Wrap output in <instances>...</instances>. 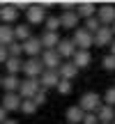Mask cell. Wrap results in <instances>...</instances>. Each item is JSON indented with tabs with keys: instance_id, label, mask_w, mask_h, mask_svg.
Returning <instances> with one entry per match:
<instances>
[{
	"instance_id": "52a82bcc",
	"label": "cell",
	"mask_w": 115,
	"mask_h": 124,
	"mask_svg": "<svg viewBox=\"0 0 115 124\" xmlns=\"http://www.w3.org/2000/svg\"><path fill=\"white\" fill-rule=\"evenodd\" d=\"M41 62H44V67L49 71H58L60 64H62V58H60L58 51H44V53H41Z\"/></svg>"
},
{
	"instance_id": "5b68a950",
	"label": "cell",
	"mask_w": 115,
	"mask_h": 124,
	"mask_svg": "<svg viewBox=\"0 0 115 124\" xmlns=\"http://www.w3.org/2000/svg\"><path fill=\"white\" fill-rule=\"evenodd\" d=\"M21 103H23V99H21V94H18V92H5L0 106H2L7 113H12V110H21Z\"/></svg>"
},
{
	"instance_id": "74e56055",
	"label": "cell",
	"mask_w": 115,
	"mask_h": 124,
	"mask_svg": "<svg viewBox=\"0 0 115 124\" xmlns=\"http://www.w3.org/2000/svg\"><path fill=\"white\" fill-rule=\"evenodd\" d=\"M5 124H18L16 120H7V122H5Z\"/></svg>"
},
{
	"instance_id": "30bf717a",
	"label": "cell",
	"mask_w": 115,
	"mask_h": 124,
	"mask_svg": "<svg viewBox=\"0 0 115 124\" xmlns=\"http://www.w3.org/2000/svg\"><path fill=\"white\" fill-rule=\"evenodd\" d=\"M113 37H115V32H113V28H108V25H104L101 30L97 32V35H94V44L97 46H111L113 44Z\"/></svg>"
},
{
	"instance_id": "7402d4cb",
	"label": "cell",
	"mask_w": 115,
	"mask_h": 124,
	"mask_svg": "<svg viewBox=\"0 0 115 124\" xmlns=\"http://www.w3.org/2000/svg\"><path fill=\"white\" fill-rule=\"evenodd\" d=\"M90 60H92V55H90V51H76V55L74 58H71V62H74L76 67H78V69H83V67H88L90 64Z\"/></svg>"
},
{
	"instance_id": "f546056e",
	"label": "cell",
	"mask_w": 115,
	"mask_h": 124,
	"mask_svg": "<svg viewBox=\"0 0 115 124\" xmlns=\"http://www.w3.org/2000/svg\"><path fill=\"white\" fill-rule=\"evenodd\" d=\"M101 64H104V69H106V71H115V55L108 53L106 58L101 60Z\"/></svg>"
},
{
	"instance_id": "b9f144b4",
	"label": "cell",
	"mask_w": 115,
	"mask_h": 124,
	"mask_svg": "<svg viewBox=\"0 0 115 124\" xmlns=\"http://www.w3.org/2000/svg\"><path fill=\"white\" fill-rule=\"evenodd\" d=\"M99 124H101V122H99Z\"/></svg>"
},
{
	"instance_id": "ab89813d",
	"label": "cell",
	"mask_w": 115,
	"mask_h": 124,
	"mask_svg": "<svg viewBox=\"0 0 115 124\" xmlns=\"http://www.w3.org/2000/svg\"><path fill=\"white\" fill-rule=\"evenodd\" d=\"M113 32H115V23H113Z\"/></svg>"
},
{
	"instance_id": "ac0fdd59",
	"label": "cell",
	"mask_w": 115,
	"mask_h": 124,
	"mask_svg": "<svg viewBox=\"0 0 115 124\" xmlns=\"http://www.w3.org/2000/svg\"><path fill=\"white\" fill-rule=\"evenodd\" d=\"M78 14L76 12H62V16H60V23H62V28H67V30H74L76 25H78Z\"/></svg>"
},
{
	"instance_id": "7a4b0ae2",
	"label": "cell",
	"mask_w": 115,
	"mask_h": 124,
	"mask_svg": "<svg viewBox=\"0 0 115 124\" xmlns=\"http://www.w3.org/2000/svg\"><path fill=\"white\" fill-rule=\"evenodd\" d=\"M39 90H44L39 78H25V80H21L18 94H21V99H35V94L39 92Z\"/></svg>"
},
{
	"instance_id": "7bdbcfd3",
	"label": "cell",
	"mask_w": 115,
	"mask_h": 124,
	"mask_svg": "<svg viewBox=\"0 0 115 124\" xmlns=\"http://www.w3.org/2000/svg\"><path fill=\"white\" fill-rule=\"evenodd\" d=\"M0 103H2V101H0Z\"/></svg>"
},
{
	"instance_id": "5bb4252c",
	"label": "cell",
	"mask_w": 115,
	"mask_h": 124,
	"mask_svg": "<svg viewBox=\"0 0 115 124\" xmlns=\"http://www.w3.org/2000/svg\"><path fill=\"white\" fill-rule=\"evenodd\" d=\"M99 12V7L94 2H78V7H76V14H78L81 18H94V14Z\"/></svg>"
},
{
	"instance_id": "8992f818",
	"label": "cell",
	"mask_w": 115,
	"mask_h": 124,
	"mask_svg": "<svg viewBox=\"0 0 115 124\" xmlns=\"http://www.w3.org/2000/svg\"><path fill=\"white\" fill-rule=\"evenodd\" d=\"M25 16H28V23H32V25L46 23V12H44V7H41V2L39 5H30V9L25 12Z\"/></svg>"
},
{
	"instance_id": "8fae6325",
	"label": "cell",
	"mask_w": 115,
	"mask_h": 124,
	"mask_svg": "<svg viewBox=\"0 0 115 124\" xmlns=\"http://www.w3.org/2000/svg\"><path fill=\"white\" fill-rule=\"evenodd\" d=\"M41 48H44V44H41V39H37V37H30V39L23 44V51H25L28 58H39Z\"/></svg>"
},
{
	"instance_id": "4fadbf2b",
	"label": "cell",
	"mask_w": 115,
	"mask_h": 124,
	"mask_svg": "<svg viewBox=\"0 0 115 124\" xmlns=\"http://www.w3.org/2000/svg\"><path fill=\"white\" fill-rule=\"evenodd\" d=\"M41 87H44V90H49V87H58V85H60V74H58V71H49V69H46L44 71V74H41Z\"/></svg>"
},
{
	"instance_id": "e0dca14e",
	"label": "cell",
	"mask_w": 115,
	"mask_h": 124,
	"mask_svg": "<svg viewBox=\"0 0 115 124\" xmlns=\"http://www.w3.org/2000/svg\"><path fill=\"white\" fill-rule=\"evenodd\" d=\"M16 41V35H14V28L12 25H0V46H9Z\"/></svg>"
},
{
	"instance_id": "e575fe53",
	"label": "cell",
	"mask_w": 115,
	"mask_h": 124,
	"mask_svg": "<svg viewBox=\"0 0 115 124\" xmlns=\"http://www.w3.org/2000/svg\"><path fill=\"white\" fill-rule=\"evenodd\" d=\"M60 7L65 12H74V7H78V2H60Z\"/></svg>"
},
{
	"instance_id": "7c38bea8",
	"label": "cell",
	"mask_w": 115,
	"mask_h": 124,
	"mask_svg": "<svg viewBox=\"0 0 115 124\" xmlns=\"http://www.w3.org/2000/svg\"><path fill=\"white\" fill-rule=\"evenodd\" d=\"M65 117H67V122H69V124H83L85 110L81 106H69V108H67V113H65Z\"/></svg>"
},
{
	"instance_id": "cb8c5ba5",
	"label": "cell",
	"mask_w": 115,
	"mask_h": 124,
	"mask_svg": "<svg viewBox=\"0 0 115 124\" xmlns=\"http://www.w3.org/2000/svg\"><path fill=\"white\" fill-rule=\"evenodd\" d=\"M14 35H16V41L25 44V41L30 39V28H28V25H16V28H14Z\"/></svg>"
},
{
	"instance_id": "ba28073f",
	"label": "cell",
	"mask_w": 115,
	"mask_h": 124,
	"mask_svg": "<svg viewBox=\"0 0 115 124\" xmlns=\"http://www.w3.org/2000/svg\"><path fill=\"white\" fill-rule=\"evenodd\" d=\"M97 18L101 21V25L113 28V23H115V5H101L99 12H97Z\"/></svg>"
},
{
	"instance_id": "f1b7e54d",
	"label": "cell",
	"mask_w": 115,
	"mask_h": 124,
	"mask_svg": "<svg viewBox=\"0 0 115 124\" xmlns=\"http://www.w3.org/2000/svg\"><path fill=\"white\" fill-rule=\"evenodd\" d=\"M104 106L115 108V87H108L106 90V94H104Z\"/></svg>"
},
{
	"instance_id": "603a6c76",
	"label": "cell",
	"mask_w": 115,
	"mask_h": 124,
	"mask_svg": "<svg viewBox=\"0 0 115 124\" xmlns=\"http://www.w3.org/2000/svg\"><path fill=\"white\" fill-rule=\"evenodd\" d=\"M23 64H25V62L21 58H9L7 64H5V69H7L9 76H18V71H23Z\"/></svg>"
},
{
	"instance_id": "4dcf8cb0",
	"label": "cell",
	"mask_w": 115,
	"mask_h": 124,
	"mask_svg": "<svg viewBox=\"0 0 115 124\" xmlns=\"http://www.w3.org/2000/svg\"><path fill=\"white\" fill-rule=\"evenodd\" d=\"M58 92H60V94H69L71 92V80H60V85H58Z\"/></svg>"
},
{
	"instance_id": "44dd1931",
	"label": "cell",
	"mask_w": 115,
	"mask_h": 124,
	"mask_svg": "<svg viewBox=\"0 0 115 124\" xmlns=\"http://www.w3.org/2000/svg\"><path fill=\"white\" fill-rule=\"evenodd\" d=\"M18 16V9L14 7V5H2V14H0V18H2V23L7 25V23H14Z\"/></svg>"
},
{
	"instance_id": "277c9868",
	"label": "cell",
	"mask_w": 115,
	"mask_h": 124,
	"mask_svg": "<svg viewBox=\"0 0 115 124\" xmlns=\"http://www.w3.org/2000/svg\"><path fill=\"white\" fill-rule=\"evenodd\" d=\"M74 44L81 51H90V46H94V35H90L85 28H76L74 30Z\"/></svg>"
},
{
	"instance_id": "9a60e30c",
	"label": "cell",
	"mask_w": 115,
	"mask_h": 124,
	"mask_svg": "<svg viewBox=\"0 0 115 124\" xmlns=\"http://www.w3.org/2000/svg\"><path fill=\"white\" fill-rule=\"evenodd\" d=\"M58 74H60L62 80H74V76L78 74V67H76L74 62H62L60 69H58Z\"/></svg>"
},
{
	"instance_id": "ee69618b",
	"label": "cell",
	"mask_w": 115,
	"mask_h": 124,
	"mask_svg": "<svg viewBox=\"0 0 115 124\" xmlns=\"http://www.w3.org/2000/svg\"><path fill=\"white\" fill-rule=\"evenodd\" d=\"M113 124H115V122H113Z\"/></svg>"
},
{
	"instance_id": "f35d334b",
	"label": "cell",
	"mask_w": 115,
	"mask_h": 124,
	"mask_svg": "<svg viewBox=\"0 0 115 124\" xmlns=\"http://www.w3.org/2000/svg\"><path fill=\"white\" fill-rule=\"evenodd\" d=\"M0 87H2V76H0Z\"/></svg>"
},
{
	"instance_id": "d4e9b609",
	"label": "cell",
	"mask_w": 115,
	"mask_h": 124,
	"mask_svg": "<svg viewBox=\"0 0 115 124\" xmlns=\"http://www.w3.org/2000/svg\"><path fill=\"white\" fill-rule=\"evenodd\" d=\"M101 28H104V25H101V21H99L97 16H94V18H88V21H85V30H88L90 35H97Z\"/></svg>"
},
{
	"instance_id": "d6a6232c",
	"label": "cell",
	"mask_w": 115,
	"mask_h": 124,
	"mask_svg": "<svg viewBox=\"0 0 115 124\" xmlns=\"http://www.w3.org/2000/svg\"><path fill=\"white\" fill-rule=\"evenodd\" d=\"M9 58H12V55H9V48H7V46H0V62H2V64H7Z\"/></svg>"
},
{
	"instance_id": "60d3db41",
	"label": "cell",
	"mask_w": 115,
	"mask_h": 124,
	"mask_svg": "<svg viewBox=\"0 0 115 124\" xmlns=\"http://www.w3.org/2000/svg\"><path fill=\"white\" fill-rule=\"evenodd\" d=\"M0 14H2V7H0Z\"/></svg>"
},
{
	"instance_id": "484cf974",
	"label": "cell",
	"mask_w": 115,
	"mask_h": 124,
	"mask_svg": "<svg viewBox=\"0 0 115 124\" xmlns=\"http://www.w3.org/2000/svg\"><path fill=\"white\" fill-rule=\"evenodd\" d=\"M21 113H23V115H35V113H37V103L32 101V99H23Z\"/></svg>"
},
{
	"instance_id": "4316f807",
	"label": "cell",
	"mask_w": 115,
	"mask_h": 124,
	"mask_svg": "<svg viewBox=\"0 0 115 124\" xmlns=\"http://www.w3.org/2000/svg\"><path fill=\"white\" fill-rule=\"evenodd\" d=\"M60 28H62V23H60L58 16H49L46 18V32H58Z\"/></svg>"
},
{
	"instance_id": "3957f363",
	"label": "cell",
	"mask_w": 115,
	"mask_h": 124,
	"mask_svg": "<svg viewBox=\"0 0 115 124\" xmlns=\"http://www.w3.org/2000/svg\"><path fill=\"white\" fill-rule=\"evenodd\" d=\"M78 106L83 108L85 113H97L99 108H101V97H99L97 92H85L83 97H81Z\"/></svg>"
},
{
	"instance_id": "6da1fadb",
	"label": "cell",
	"mask_w": 115,
	"mask_h": 124,
	"mask_svg": "<svg viewBox=\"0 0 115 124\" xmlns=\"http://www.w3.org/2000/svg\"><path fill=\"white\" fill-rule=\"evenodd\" d=\"M46 71L44 62L41 58H28L25 64H23V74L28 76V78H41V74Z\"/></svg>"
},
{
	"instance_id": "d6986e66",
	"label": "cell",
	"mask_w": 115,
	"mask_h": 124,
	"mask_svg": "<svg viewBox=\"0 0 115 124\" xmlns=\"http://www.w3.org/2000/svg\"><path fill=\"white\" fill-rule=\"evenodd\" d=\"M97 117H99V122H101V124H113V122H115V108L101 106V108L97 110Z\"/></svg>"
},
{
	"instance_id": "9c48e42d",
	"label": "cell",
	"mask_w": 115,
	"mask_h": 124,
	"mask_svg": "<svg viewBox=\"0 0 115 124\" xmlns=\"http://www.w3.org/2000/svg\"><path fill=\"white\" fill-rule=\"evenodd\" d=\"M55 51L60 53V58H62V60H71V58L76 55V51H78V48H76L74 39H62V41H60V46H58Z\"/></svg>"
},
{
	"instance_id": "ffe728a7",
	"label": "cell",
	"mask_w": 115,
	"mask_h": 124,
	"mask_svg": "<svg viewBox=\"0 0 115 124\" xmlns=\"http://www.w3.org/2000/svg\"><path fill=\"white\" fill-rule=\"evenodd\" d=\"M2 87L5 92H18L21 90V80H18V76H2Z\"/></svg>"
},
{
	"instance_id": "836d02e7",
	"label": "cell",
	"mask_w": 115,
	"mask_h": 124,
	"mask_svg": "<svg viewBox=\"0 0 115 124\" xmlns=\"http://www.w3.org/2000/svg\"><path fill=\"white\" fill-rule=\"evenodd\" d=\"M32 101H35V103H37V108H39V106H41V103H44V101H46V92H44V90H39V92H37V94H35V99H32Z\"/></svg>"
},
{
	"instance_id": "83f0119b",
	"label": "cell",
	"mask_w": 115,
	"mask_h": 124,
	"mask_svg": "<svg viewBox=\"0 0 115 124\" xmlns=\"http://www.w3.org/2000/svg\"><path fill=\"white\" fill-rule=\"evenodd\" d=\"M7 48H9V55H12V58H21V55L25 53V51H23V44H21V41H14V44H9Z\"/></svg>"
},
{
	"instance_id": "2e32d148",
	"label": "cell",
	"mask_w": 115,
	"mask_h": 124,
	"mask_svg": "<svg viewBox=\"0 0 115 124\" xmlns=\"http://www.w3.org/2000/svg\"><path fill=\"white\" fill-rule=\"evenodd\" d=\"M39 39H41V44H44L46 51H55L58 46H60V41H62L60 37H58V32H44Z\"/></svg>"
},
{
	"instance_id": "1f68e13d",
	"label": "cell",
	"mask_w": 115,
	"mask_h": 124,
	"mask_svg": "<svg viewBox=\"0 0 115 124\" xmlns=\"http://www.w3.org/2000/svg\"><path fill=\"white\" fill-rule=\"evenodd\" d=\"M83 124H99L97 113H85V120H83Z\"/></svg>"
},
{
	"instance_id": "d590c367",
	"label": "cell",
	"mask_w": 115,
	"mask_h": 124,
	"mask_svg": "<svg viewBox=\"0 0 115 124\" xmlns=\"http://www.w3.org/2000/svg\"><path fill=\"white\" fill-rule=\"evenodd\" d=\"M5 122H7V110L0 106V124H5Z\"/></svg>"
},
{
	"instance_id": "8d00e7d4",
	"label": "cell",
	"mask_w": 115,
	"mask_h": 124,
	"mask_svg": "<svg viewBox=\"0 0 115 124\" xmlns=\"http://www.w3.org/2000/svg\"><path fill=\"white\" fill-rule=\"evenodd\" d=\"M111 55H115V41L111 44Z\"/></svg>"
}]
</instances>
